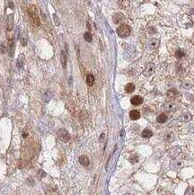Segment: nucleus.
<instances>
[{
    "mask_svg": "<svg viewBox=\"0 0 194 195\" xmlns=\"http://www.w3.org/2000/svg\"><path fill=\"white\" fill-rule=\"evenodd\" d=\"M124 20H125V16L120 13H118V14L114 15V16H113V22L115 23H120L123 22Z\"/></svg>",
    "mask_w": 194,
    "mask_h": 195,
    "instance_id": "9d476101",
    "label": "nucleus"
},
{
    "mask_svg": "<svg viewBox=\"0 0 194 195\" xmlns=\"http://www.w3.org/2000/svg\"><path fill=\"white\" fill-rule=\"evenodd\" d=\"M131 103L133 105H140L143 103V98L139 95H135L131 99Z\"/></svg>",
    "mask_w": 194,
    "mask_h": 195,
    "instance_id": "6e6552de",
    "label": "nucleus"
},
{
    "mask_svg": "<svg viewBox=\"0 0 194 195\" xmlns=\"http://www.w3.org/2000/svg\"><path fill=\"white\" fill-rule=\"evenodd\" d=\"M28 14L30 15V18H31V21L32 22L34 25H37V26H40V19H39V16H38V14H37V11H36V8L35 7L31 6L29 9H28Z\"/></svg>",
    "mask_w": 194,
    "mask_h": 195,
    "instance_id": "f03ea898",
    "label": "nucleus"
},
{
    "mask_svg": "<svg viewBox=\"0 0 194 195\" xmlns=\"http://www.w3.org/2000/svg\"><path fill=\"white\" fill-rule=\"evenodd\" d=\"M165 139H166V141H167V142H172L173 139H174V134H173V133H167V134H166Z\"/></svg>",
    "mask_w": 194,
    "mask_h": 195,
    "instance_id": "5701e85b",
    "label": "nucleus"
},
{
    "mask_svg": "<svg viewBox=\"0 0 194 195\" xmlns=\"http://www.w3.org/2000/svg\"><path fill=\"white\" fill-rule=\"evenodd\" d=\"M125 91L128 93H133L135 91V85L133 83H128L125 86Z\"/></svg>",
    "mask_w": 194,
    "mask_h": 195,
    "instance_id": "4468645a",
    "label": "nucleus"
},
{
    "mask_svg": "<svg viewBox=\"0 0 194 195\" xmlns=\"http://www.w3.org/2000/svg\"><path fill=\"white\" fill-rule=\"evenodd\" d=\"M13 27V15H10L7 18V30L10 31Z\"/></svg>",
    "mask_w": 194,
    "mask_h": 195,
    "instance_id": "412c9836",
    "label": "nucleus"
},
{
    "mask_svg": "<svg viewBox=\"0 0 194 195\" xmlns=\"http://www.w3.org/2000/svg\"><path fill=\"white\" fill-rule=\"evenodd\" d=\"M79 163L84 167H87L89 165V158L87 157V156H85V155L81 156L79 157Z\"/></svg>",
    "mask_w": 194,
    "mask_h": 195,
    "instance_id": "9b49d317",
    "label": "nucleus"
},
{
    "mask_svg": "<svg viewBox=\"0 0 194 195\" xmlns=\"http://www.w3.org/2000/svg\"><path fill=\"white\" fill-rule=\"evenodd\" d=\"M171 167L175 169V170H178L181 167H182V163L180 161H173L171 163Z\"/></svg>",
    "mask_w": 194,
    "mask_h": 195,
    "instance_id": "f3484780",
    "label": "nucleus"
},
{
    "mask_svg": "<svg viewBox=\"0 0 194 195\" xmlns=\"http://www.w3.org/2000/svg\"><path fill=\"white\" fill-rule=\"evenodd\" d=\"M21 42H22V44H23V46H25V45L27 44V37L22 38V39H21Z\"/></svg>",
    "mask_w": 194,
    "mask_h": 195,
    "instance_id": "a878e982",
    "label": "nucleus"
},
{
    "mask_svg": "<svg viewBox=\"0 0 194 195\" xmlns=\"http://www.w3.org/2000/svg\"><path fill=\"white\" fill-rule=\"evenodd\" d=\"M60 54H61L60 57H61V63H62V66H63L64 69H66V67H67V55H66V53H65L64 50H61Z\"/></svg>",
    "mask_w": 194,
    "mask_h": 195,
    "instance_id": "2eb2a0df",
    "label": "nucleus"
},
{
    "mask_svg": "<svg viewBox=\"0 0 194 195\" xmlns=\"http://www.w3.org/2000/svg\"><path fill=\"white\" fill-rule=\"evenodd\" d=\"M167 119H168V117H167V115H166V113H161V114H159V115L157 116L156 121H157L158 123H165V122L167 121Z\"/></svg>",
    "mask_w": 194,
    "mask_h": 195,
    "instance_id": "f8f14e48",
    "label": "nucleus"
},
{
    "mask_svg": "<svg viewBox=\"0 0 194 195\" xmlns=\"http://www.w3.org/2000/svg\"><path fill=\"white\" fill-rule=\"evenodd\" d=\"M164 108L165 110H166L167 112H174L179 109V105L174 102H167L164 104Z\"/></svg>",
    "mask_w": 194,
    "mask_h": 195,
    "instance_id": "39448f33",
    "label": "nucleus"
},
{
    "mask_svg": "<svg viewBox=\"0 0 194 195\" xmlns=\"http://www.w3.org/2000/svg\"><path fill=\"white\" fill-rule=\"evenodd\" d=\"M185 56V52L182 50H177L176 52H175V58L177 59H181L183 57Z\"/></svg>",
    "mask_w": 194,
    "mask_h": 195,
    "instance_id": "aec40b11",
    "label": "nucleus"
},
{
    "mask_svg": "<svg viewBox=\"0 0 194 195\" xmlns=\"http://www.w3.org/2000/svg\"><path fill=\"white\" fill-rule=\"evenodd\" d=\"M124 195H133V194H131V193H126V194H124Z\"/></svg>",
    "mask_w": 194,
    "mask_h": 195,
    "instance_id": "bb28decb",
    "label": "nucleus"
},
{
    "mask_svg": "<svg viewBox=\"0 0 194 195\" xmlns=\"http://www.w3.org/2000/svg\"><path fill=\"white\" fill-rule=\"evenodd\" d=\"M167 96L168 97H176V96H178L179 94H180V93H179V91L177 90V89H175V88H172V89H170V90H168L167 91Z\"/></svg>",
    "mask_w": 194,
    "mask_h": 195,
    "instance_id": "ddd939ff",
    "label": "nucleus"
},
{
    "mask_svg": "<svg viewBox=\"0 0 194 195\" xmlns=\"http://www.w3.org/2000/svg\"><path fill=\"white\" fill-rule=\"evenodd\" d=\"M94 80H95L94 77L92 74H88L87 75V77H86V84H87V85L92 86L94 84Z\"/></svg>",
    "mask_w": 194,
    "mask_h": 195,
    "instance_id": "a211bd4d",
    "label": "nucleus"
},
{
    "mask_svg": "<svg viewBox=\"0 0 194 195\" xmlns=\"http://www.w3.org/2000/svg\"><path fill=\"white\" fill-rule=\"evenodd\" d=\"M57 135H58V139H59L61 141L65 142V143L69 142V139H70V134H69V131H66L65 129H58V132H57Z\"/></svg>",
    "mask_w": 194,
    "mask_h": 195,
    "instance_id": "7ed1b4c3",
    "label": "nucleus"
},
{
    "mask_svg": "<svg viewBox=\"0 0 194 195\" xmlns=\"http://www.w3.org/2000/svg\"><path fill=\"white\" fill-rule=\"evenodd\" d=\"M8 47H9V56L13 57L14 56V52H15V42H14V40H10L9 41Z\"/></svg>",
    "mask_w": 194,
    "mask_h": 195,
    "instance_id": "dca6fc26",
    "label": "nucleus"
},
{
    "mask_svg": "<svg viewBox=\"0 0 194 195\" xmlns=\"http://www.w3.org/2000/svg\"><path fill=\"white\" fill-rule=\"evenodd\" d=\"M117 34L121 38H126L131 35V29L128 24H120L117 28Z\"/></svg>",
    "mask_w": 194,
    "mask_h": 195,
    "instance_id": "f257e3e1",
    "label": "nucleus"
},
{
    "mask_svg": "<svg viewBox=\"0 0 194 195\" xmlns=\"http://www.w3.org/2000/svg\"><path fill=\"white\" fill-rule=\"evenodd\" d=\"M147 45H148V48H149L150 50H155V49H157V48L159 47V45H160V41H159L158 39H156V38H152V39H150V40L148 41Z\"/></svg>",
    "mask_w": 194,
    "mask_h": 195,
    "instance_id": "423d86ee",
    "label": "nucleus"
},
{
    "mask_svg": "<svg viewBox=\"0 0 194 195\" xmlns=\"http://www.w3.org/2000/svg\"><path fill=\"white\" fill-rule=\"evenodd\" d=\"M84 39H85L86 42H91L92 40H93V36H92V34H90L89 31H86V32H85V34H84Z\"/></svg>",
    "mask_w": 194,
    "mask_h": 195,
    "instance_id": "4be33fe9",
    "label": "nucleus"
},
{
    "mask_svg": "<svg viewBox=\"0 0 194 195\" xmlns=\"http://www.w3.org/2000/svg\"><path fill=\"white\" fill-rule=\"evenodd\" d=\"M155 64L152 63V62H150V63L147 64V66H146V68H145V69H144V75L148 77L152 76V75L155 73Z\"/></svg>",
    "mask_w": 194,
    "mask_h": 195,
    "instance_id": "20e7f679",
    "label": "nucleus"
},
{
    "mask_svg": "<svg viewBox=\"0 0 194 195\" xmlns=\"http://www.w3.org/2000/svg\"><path fill=\"white\" fill-rule=\"evenodd\" d=\"M141 135L143 138H151L153 136V132H152V131H150V129H145L142 131Z\"/></svg>",
    "mask_w": 194,
    "mask_h": 195,
    "instance_id": "6ab92c4d",
    "label": "nucleus"
},
{
    "mask_svg": "<svg viewBox=\"0 0 194 195\" xmlns=\"http://www.w3.org/2000/svg\"><path fill=\"white\" fill-rule=\"evenodd\" d=\"M191 119H192V116L190 112H183L178 117V121L182 122H188L191 121Z\"/></svg>",
    "mask_w": 194,
    "mask_h": 195,
    "instance_id": "0eeeda50",
    "label": "nucleus"
},
{
    "mask_svg": "<svg viewBox=\"0 0 194 195\" xmlns=\"http://www.w3.org/2000/svg\"><path fill=\"white\" fill-rule=\"evenodd\" d=\"M0 52L1 53L7 52V46L5 45V43H1V45H0Z\"/></svg>",
    "mask_w": 194,
    "mask_h": 195,
    "instance_id": "393cba45",
    "label": "nucleus"
},
{
    "mask_svg": "<svg viewBox=\"0 0 194 195\" xmlns=\"http://www.w3.org/2000/svg\"><path fill=\"white\" fill-rule=\"evenodd\" d=\"M129 117L132 121H137L140 118V112L138 110H132L129 112Z\"/></svg>",
    "mask_w": 194,
    "mask_h": 195,
    "instance_id": "1a4fd4ad",
    "label": "nucleus"
},
{
    "mask_svg": "<svg viewBox=\"0 0 194 195\" xmlns=\"http://www.w3.org/2000/svg\"><path fill=\"white\" fill-rule=\"evenodd\" d=\"M129 161H131L132 164H135V163H137V162L139 161V157L137 156H132L129 157Z\"/></svg>",
    "mask_w": 194,
    "mask_h": 195,
    "instance_id": "b1692460",
    "label": "nucleus"
}]
</instances>
